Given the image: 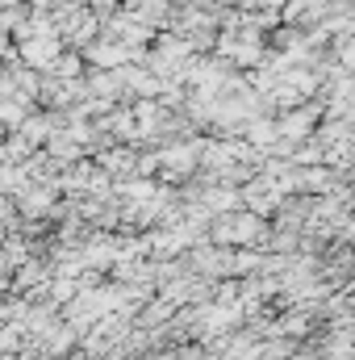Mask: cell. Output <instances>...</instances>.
Returning <instances> with one entry per match:
<instances>
[{
  "instance_id": "2",
  "label": "cell",
  "mask_w": 355,
  "mask_h": 360,
  "mask_svg": "<svg viewBox=\"0 0 355 360\" xmlns=\"http://www.w3.org/2000/svg\"><path fill=\"white\" fill-rule=\"evenodd\" d=\"M84 55V68L88 72H121V68H130L138 55L134 51H126L121 42H109V38H96L92 46H84L80 51Z\"/></svg>"
},
{
  "instance_id": "4",
  "label": "cell",
  "mask_w": 355,
  "mask_h": 360,
  "mask_svg": "<svg viewBox=\"0 0 355 360\" xmlns=\"http://www.w3.org/2000/svg\"><path fill=\"white\" fill-rule=\"evenodd\" d=\"M4 134H8V130H4V126H0V139H4Z\"/></svg>"
},
{
  "instance_id": "1",
  "label": "cell",
  "mask_w": 355,
  "mask_h": 360,
  "mask_svg": "<svg viewBox=\"0 0 355 360\" xmlns=\"http://www.w3.org/2000/svg\"><path fill=\"white\" fill-rule=\"evenodd\" d=\"M322 105L318 101H309V105H301V109H288V113H280L276 117V134L288 143V147H301V143H309L314 134H318V126H322Z\"/></svg>"
},
{
  "instance_id": "5",
  "label": "cell",
  "mask_w": 355,
  "mask_h": 360,
  "mask_svg": "<svg viewBox=\"0 0 355 360\" xmlns=\"http://www.w3.org/2000/svg\"><path fill=\"white\" fill-rule=\"evenodd\" d=\"M0 76H4V63H0Z\"/></svg>"
},
{
  "instance_id": "3",
  "label": "cell",
  "mask_w": 355,
  "mask_h": 360,
  "mask_svg": "<svg viewBox=\"0 0 355 360\" xmlns=\"http://www.w3.org/2000/svg\"><path fill=\"white\" fill-rule=\"evenodd\" d=\"M59 55H63V38H38V34H34V38H21L17 63L29 68V72H38V76H46Z\"/></svg>"
}]
</instances>
